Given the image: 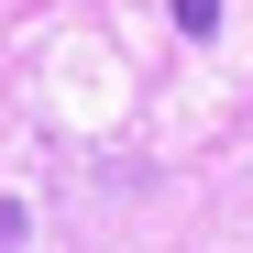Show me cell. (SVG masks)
Listing matches in <instances>:
<instances>
[{
	"label": "cell",
	"mask_w": 253,
	"mask_h": 253,
	"mask_svg": "<svg viewBox=\"0 0 253 253\" xmlns=\"http://www.w3.org/2000/svg\"><path fill=\"white\" fill-rule=\"evenodd\" d=\"M176 11V33H220V0H165Z\"/></svg>",
	"instance_id": "cell-1"
},
{
	"label": "cell",
	"mask_w": 253,
	"mask_h": 253,
	"mask_svg": "<svg viewBox=\"0 0 253 253\" xmlns=\"http://www.w3.org/2000/svg\"><path fill=\"white\" fill-rule=\"evenodd\" d=\"M11 242H22V209H11V198H0V253H11Z\"/></svg>",
	"instance_id": "cell-2"
}]
</instances>
